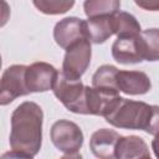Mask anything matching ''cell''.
<instances>
[{"instance_id":"1","label":"cell","mask_w":159,"mask_h":159,"mask_svg":"<svg viewBox=\"0 0 159 159\" xmlns=\"http://www.w3.org/2000/svg\"><path fill=\"white\" fill-rule=\"evenodd\" d=\"M42 122L43 112L37 103L26 101L19 104L11 114L10 148L35 157L42 144Z\"/></svg>"},{"instance_id":"2","label":"cell","mask_w":159,"mask_h":159,"mask_svg":"<svg viewBox=\"0 0 159 159\" xmlns=\"http://www.w3.org/2000/svg\"><path fill=\"white\" fill-rule=\"evenodd\" d=\"M153 113V106L142 101L120 98L117 106L104 117L106 122L116 128L147 130Z\"/></svg>"},{"instance_id":"3","label":"cell","mask_w":159,"mask_h":159,"mask_svg":"<svg viewBox=\"0 0 159 159\" xmlns=\"http://www.w3.org/2000/svg\"><path fill=\"white\" fill-rule=\"evenodd\" d=\"M52 91L66 109L77 114H87V86L81 80H70L60 72Z\"/></svg>"},{"instance_id":"4","label":"cell","mask_w":159,"mask_h":159,"mask_svg":"<svg viewBox=\"0 0 159 159\" xmlns=\"http://www.w3.org/2000/svg\"><path fill=\"white\" fill-rule=\"evenodd\" d=\"M52 144L62 153H78L83 144V133L81 128L71 120L60 119L55 122L50 130Z\"/></svg>"},{"instance_id":"5","label":"cell","mask_w":159,"mask_h":159,"mask_svg":"<svg viewBox=\"0 0 159 159\" xmlns=\"http://www.w3.org/2000/svg\"><path fill=\"white\" fill-rule=\"evenodd\" d=\"M91 57L92 48L91 41L88 39L75 43L68 50H66L61 73L70 80H81L91 63Z\"/></svg>"},{"instance_id":"6","label":"cell","mask_w":159,"mask_h":159,"mask_svg":"<svg viewBox=\"0 0 159 159\" xmlns=\"http://www.w3.org/2000/svg\"><path fill=\"white\" fill-rule=\"evenodd\" d=\"M26 70L27 66L25 65H12L4 71L0 84L1 106L11 103L17 97L30 94L26 84Z\"/></svg>"},{"instance_id":"7","label":"cell","mask_w":159,"mask_h":159,"mask_svg":"<svg viewBox=\"0 0 159 159\" xmlns=\"http://www.w3.org/2000/svg\"><path fill=\"white\" fill-rule=\"evenodd\" d=\"M53 39L61 48L68 50L75 43L88 39L87 21L76 16L60 20L53 27Z\"/></svg>"},{"instance_id":"8","label":"cell","mask_w":159,"mask_h":159,"mask_svg":"<svg viewBox=\"0 0 159 159\" xmlns=\"http://www.w3.org/2000/svg\"><path fill=\"white\" fill-rule=\"evenodd\" d=\"M60 72L47 62H34L26 70V84L30 93L53 89Z\"/></svg>"},{"instance_id":"9","label":"cell","mask_w":159,"mask_h":159,"mask_svg":"<svg viewBox=\"0 0 159 159\" xmlns=\"http://www.w3.org/2000/svg\"><path fill=\"white\" fill-rule=\"evenodd\" d=\"M112 56L120 65H135L144 61L140 34L120 36L112 45Z\"/></svg>"},{"instance_id":"10","label":"cell","mask_w":159,"mask_h":159,"mask_svg":"<svg viewBox=\"0 0 159 159\" xmlns=\"http://www.w3.org/2000/svg\"><path fill=\"white\" fill-rule=\"evenodd\" d=\"M117 87L119 92L129 96L145 94L152 88L150 78L142 71H123L117 73Z\"/></svg>"},{"instance_id":"11","label":"cell","mask_w":159,"mask_h":159,"mask_svg":"<svg viewBox=\"0 0 159 159\" xmlns=\"http://www.w3.org/2000/svg\"><path fill=\"white\" fill-rule=\"evenodd\" d=\"M122 135L113 129L101 128L96 130L89 139V149L99 159H114L116 147Z\"/></svg>"},{"instance_id":"12","label":"cell","mask_w":159,"mask_h":159,"mask_svg":"<svg viewBox=\"0 0 159 159\" xmlns=\"http://www.w3.org/2000/svg\"><path fill=\"white\" fill-rule=\"evenodd\" d=\"M150 157L145 140L138 135L120 137L114 153V159H143Z\"/></svg>"},{"instance_id":"13","label":"cell","mask_w":159,"mask_h":159,"mask_svg":"<svg viewBox=\"0 0 159 159\" xmlns=\"http://www.w3.org/2000/svg\"><path fill=\"white\" fill-rule=\"evenodd\" d=\"M87 35L92 43L99 45L106 42L113 32V15L98 16L87 20Z\"/></svg>"},{"instance_id":"14","label":"cell","mask_w":159,"mask_h":159,"mask_svg":"<svg viewBox=\"0 0 159 159\" xmlns=\"http://www.w3.org/2000/svg\"><path fill=\"white\" fill-rule=\"evenodd\" d=\"M113 32L114 35H117V37L135 36L142 32V29L135 16L119 10L113 15Z\"/></svg>"},{"instance_id":"15","label":"cell","mask_w":159,"mask_h":159,"mask_svg":"<svg viewBox=\"0 0 159 159\" xmlns=\"http://www.w3.org/2000/svg\"><path fill=\"white\" fill-rule=\"evenodd\" d=\"M120 9L118 0H87L83 2V10L88 19L114 15Z\"/></svg>"},{"instance_id":"16","label":"cell","mask_w":159,"mask_h":159,"mask_svg":"<svg viewBox=\"0 0 159 159\" xmlns=\"http://www.w3.org/2000/svg\"><path fill=\"white\" fill-rule=\"evenodd\" d=\"M118 71L119 70L113 65H102L101 67L97 68V71L92 76V87L118 91V87H117Z\"/></svg>"},{"instance_id":"17","label":"cell","mask_w":159,"mask_h":159,"mask_svg":"<svg viewBox=\"0 0 159 159\" xmlns=\"http://www.w3.org/2000/svg\"><path fill=\"white\" fill-rule=\"evenodd\" d=\"M144 61H159V29L152 27L140 32Z\"/></svg>"},{"instance_id":"18","label":"cell","mask_w":159,"mask_h":159,"mask_svg":"<svg viewBox=\"0 0 159 159\" xmlns=\"http://www.w3.org/2000/svg\"><path fill=\"white\" fill-rule=\"evenodd\" d=\"M35 7L46 15H60L67 12L73 5V0H34Z\"/></svg>"},{"instance_id":"19","label":"cell","mask_w":159,"mask_h":159,"mask_svg":"<svg viewBox=\"0 0 159 159\" xmlns=\"http://www.w3.org/2000/svg\"><path fill=\"white\" fill-rule=\"evenodd\" d=\"M145 132L148 134H152V135H155L159 133V106H153L152 118H150L148 129Z\"/></svg>"},{"instance_id":"20","label":"cell","mask_w":159,"mask_h":159,"mask_svg":"<svg viewBox=\"0 0 159 159\" xmlns=\"http://www.w3.org/2000/svg\"><path fill=\"white\" fill-rule=\"evenodd\" d=\"M137 6L148 11H159V0H135Z\"/></svg>"},{"instance_id":"21","label":"cell","mask_w":159,"mask_h":159,"mask_svg":"<svg viewBox=\"0 0 159 159\" xmlns=\"http://www.w3.org/2000/svg\"><path fill=\"white\" fill-rule=\"evenodd\" d=\"M34 157H30L27 154H24V153H20V152H15V150H11V152H6L1 155V159H32Z\"/></svg>"},{"instance_id":"22","label":"cell","mask_w":159,"mask_h":159,"mask_svg":"<svg viewBox=\"0 0 159 159\" xmlns=\"http://www.w3.org/2000/svg\"><path fill=\"white\" fill-rule=\"evenodd\" d=\"M152 149L154 152V155L157 159H159V133L154 135V139L152 140Z\"/></svg>"},{"instance_id":"23","label":"cell","mask_w":159,"mask_h":159,"mask_svg":"<svg viewBox=\"0 0 159 159\" xmlns=\"http://www.w3.org/2000/svg\"><path fill=\"white\" fill-rule=\"evenodd\" d=\"M60 159H82V155L80 153H71V154H65Z\"/></svg>"},{"instance_id":"24","label":"cell","mask_w":159,"mask_h":159,"mask_svg":"<svg viewBox=\"0 0 159 159\" xmlns=\"http://www.w3.org/2000/svg\"><path fill=\"white\" fill-rule=\"evenodd\" d=\"M143 159H152L150 157H145V158H143Z\"/></svg>"}]
</instances>
